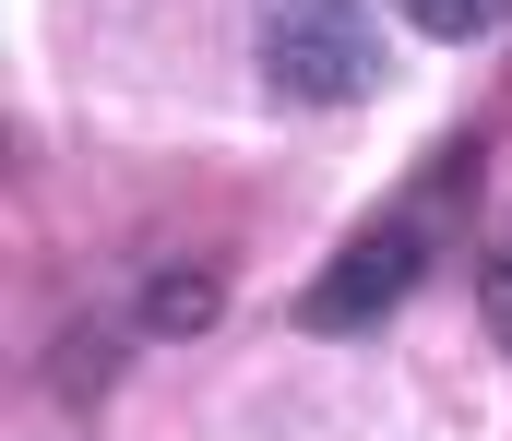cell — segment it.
I'll use <instances>...</instances> for the list:
<instances>
[{
  "instance_id": "1",
  "label": "cell",
  "mask_w": 512,
  "mask_h": 441,
  "mask_svg": "<svg viewBox=\"0 0 512 441\" xmlns=\"http://www.w3.org/2000/svg\"><path fill=\"white\" fill-rule=\"evenodd\" d=\"M262 72L298 108H346L382 84V24L370 0H262Z\"/></svg>"
},
{
  "instance_id": "2",
  "label": "cell",
  "mask_w": 512,
  "mask_h": 441,
  "mask_svg": "<svg viewBox=\"0 0 512 441\" xmlns=\"http://www.w3.org/2000/svg\"><path fill=\"white\" fill-rule=\"evenodd\" d=\"M417 275H429V215H382V227H358V239L334 251V275L310 287V334H358V322H382Z\"/></svg>"
},
{
  "instance_id": "3",
  "label": "cell",
  "mask_w": 512,
  "mask_h": 441,
  "mask_svg": "<svg viewBox=\"0 0 512 441\" xmlns=\"http://www.w3.org/2000/svg\"><path fill=\"white\" fill-rule=\"evenodd\" d=\"M393 12H405L417 36H489V24H501L512 0H393Z\"/></svg>"
},
{
  "instance_id": "4",
  "label": "cell",
  "mask_w": 512,
  "mask_h": 441,
  "mask_svg": "<svg viewBox=\"0 0 512 441\" xmlns=\"http://www.w3.org/2000/svg\"><path fill=\"white\" fill-rule=\"evenodd\" d=\"M143 322H203V287H191V275H179V287L155 275V287H143Z\"/></svg>"
},
{
  "instance_id": "5",
  "label": "cell",
  "mask_w": 512,
  "mask_h": 441,
  "mask_svg": "<svg viewBox=\"0 0 512 441\" xmlns=\"http://www.w3.org/2000/svg\"><path fill=\"white\" fill-rule=\"evenodd\" d=\"M489 310H501V334H512V263H501V275H489Z\"/></svg>"
}]
</instances>
